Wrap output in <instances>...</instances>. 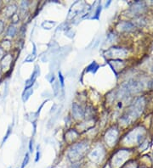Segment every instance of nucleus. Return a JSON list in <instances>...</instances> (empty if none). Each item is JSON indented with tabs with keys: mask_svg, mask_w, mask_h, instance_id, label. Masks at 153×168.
<instances>
[{
	"mask_svg": "<svg viewBox=\"0 0 153 168\" xmlns=\"http://www.w3.org/2000/svg\"><path fill=\"white\" fill-rule=\"evenodd\" d=\"M87 150H88V144L85 143H79L73 145L68 152L69 160L74 163L80 160L86 154Z\"/></svg>",
	"mask_w": 153,
	"mask_h": 168,
	"instance_id": "nucleus-1",
	"label": "nucleus"
},
{
	"mask_svg": "<svg viewBox=\"0 0 153 168\" xmlns=\"http://www.w3.org/2000/svg\"><path fill=\"white\" fill-rule=\"evenodd\" d=\"M105 156V150L102 146L98 145L89 153V158L93 163L100 164Z\"/></svg>",
	"mask_w": 153,
	"mask_h": 168,
	"instance_id": "nucleus-2",
	"label": "nucleus"
},
{
	"mask_svg": "<svg viewBox=\"0 0 153 168\" xmlns=\"http://www.w3.org/2000/svg\"><path fill=\"white\" fill-rule=\"evenodd\" d=\"M126 157L127 155L126 153L122 151V152L117 153L116 155H114L112 158V165L114 168H118L121 167L123 164V162L126 160Z\"/></svg>",
	"mask_w": 153,
	"mask_h": 168,
	"instance_id": "nucleus-3",
	"label": "nucleus"
},
{
	"mask_svg": "<svg viewBox=\"0 0 153 168\" xmlns=\"http://www.w3.org/2000/svg\"><path fill=\"white\" fill-rule=\"evenodd\" d=\"M73 112L75 117H82L83 116V111L82 110L80 106L77 104H74L73 106Z\"/></svg>",
	"mask_w": 153,
	"mask_h": 168,
	"instance_id": "nucleus-4",
	"label": "nucleus"
},
{
	"mask_svg": "<svg viewBox=\"0 0 153 168\" xmlns=\"http://www.w3.org/2000/svg\"><path fill=\"white\" fill-rule=\"evenodd\" d=\"M106 55H108V56H119L122 55H124V54H122L121 49L112 48L109 49L108 51H106Z\"/></svg>",
	"mask_w": 153,
	"mask_h": 168,
	"instance_id": "nucleus-5",
	"label": "nucleus"
},
{
	"mask_svg": "<svg viewBox=\"0 0 153 168\" xmlns=\"http://www.w3.org/2000/svg\"><path fill=\"white\" fill-rule=\"evenodd\" d=\"M98 67H99V65L95 63V62H93L91 65H89V67L87 68L88 70V72H95L97 71V69H98Z\"/></svg>",
	"mask_w": 153,
	"mask_h": 168,
	"instance_id": "nucleus-6",
	"label": "nucleus"
},
{
	"mask_svg": "<svg viewBox=\"0 0 153 168\" xmlns=\"http://www.w3.org/2000/svg\"><path fill=\"white\" fill-rule=\"evenodd\" d=\"M28 161H29V154H28V153H26V156H25L24 160H23V162H22L21 167V168L26 167V165H27V163H28Z\"/></svg>",
	"mask_w": 153,
	"mask_h": 168,
	"instance_id": "nucleus-7",
	"label": "nucleus"
},
{
	"mask_svg": "<svg viewBox=\"0 0 153 168\" xmlns=\"http://www.w3.org/2000/svg\"><path fill=\"white\" fill-rule=\"evenodd\" d=\"M16 28H15L14 26H10L8 31V35L9 36H14V35L16 34Z\"/></svg>",
	"mask_w": 153,
	"mask_h": 168,
	"instance_id": "nucleus-8",
	"label": "nucleus"
},
{
	"mask_svg": "<svg viewBox=\"0 0 153 168\" xmlns=\"http://www.w3.org/2000/svg\"><path fill=\"white\" fill-rule=\"evenodd\" d=\"M10 133H11V128L9 127V129H8V132H7V134L5 135L4 138V140H3V144H4V141H5V140L8 138V137H9V135L10 134Z\"/></svg>",
	"mask_w": 153,
	"mask_h": 168,
	"instance_id": "nucleus-9",
	"label": "nucleus"
},
{
	"mask_svg": "<svg viewBox=\"0 0 153 168\" xmlns=\"http://www.w3.org/2000/svg\"><path fill=\"white\" fill-rule=\"evenodd\" d=\"M59 78H60V83H61V85H62V87H63V86H64V78H63V77H62V75H61L60 72H59Z\"/></svg>",
	"mask_w": 153,
	"mask_h": 168,
	"instance_id": "nucleus-10",
	"label": "nucleus"
},
{
	"mask_svg": "<svg viewBox=\"0 0 153 168\" xmlns=\"http://www.w3.org/2000/svg\"><path fill=\"white\" fill-rule=\"evenodd\" d=\"M40 159V153L38 151H38H37V155H36V158H35V161L36 162H38V160Z\"/></svg>",
	"mask_w": 153,
	"mask_h": 168,
	"instance_id": "nucleus-11",
	"label": "nucleus"
},
{
	"mask_svg": "<svg viewBox=\"0 0 153 168\" xmlns=\"http://www.w3.org/2000/svg\"><path fill=\"white\" fill-rule=\"evenodd\" d=\"M29 150H30V152H32V151H33V148H32V141L30 142V144H29Z\"/></svg>",
	"mask_w": 153,
	"mask_h": 168,
	"instance_id": "nucleus-12",
	"label": "nucleus"
},
{
	"mask_svg": "<svg viewBox=\"0 0 153 168\" xmlns=\"http://www.w3.org/2000/svg\"><path fill=\"white\" fill-rule=\"evenodd\" d=\"M103 168H112V167H111L110 165H105V167H104Z\"/></svg>",
	"mask_w": 153,
	"mask_h": 168,
	"instance_id": "nucleus-13",
	"label": "nucleus"
},
{
	"mask_svg": "<svg viewBox=\"0 0 153 168\" xmlns=\"http://www.w3.org/2000/svg\"><path fill=\"white\" fill-rule=\"evenodd\" d=\"M126 168H135V167H134V166H130V165H129L128 167Z\"/></svg>",
	"mask_w": 153,
	"mask_h": 168,
	"instance_id": "nucleus-14",
	"label": "nucleus"
}]
</instances>
